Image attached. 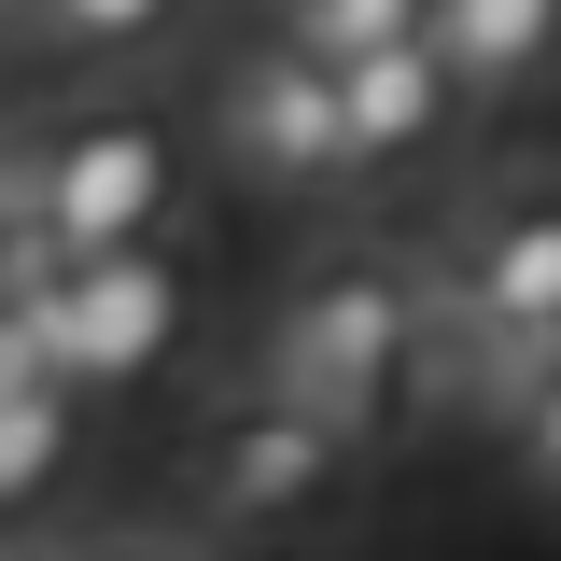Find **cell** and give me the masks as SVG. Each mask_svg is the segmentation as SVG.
I'll list each match as a JSON object with an SVG mask.
<instances>
[{
    "instance_id": "cell-1",
    "label": "cell",
    "mask_w": 561,
    "mask_h": 561,
    "mask_svg": "<svg viewBox=\"0 0 561 561\" xmlns=\"http://www.w3.org/2000/svg\"><path fill=\"white\" fill-rule=\"evenodd\" d=\"M421 337H435V309H421L379 253H323V267L267 309V393L323 408L337 435H379V408H393V379L421 365Z\"/></svg>"
},
{
    "instance_id": "cell-2",
    "label": "cell",
    "mask_w": 561,
    "mask_h": 561,
    "mask_svg": "<svg viewBox=\"0 0 561 561\" xmlns=\"http://www.w3.org/2000/svg\"><path fill=\"white\" fill-rule=\"evenodd\" d=\"M183 323H197V267H183L169 225H154V239H113V253H70L57 267L43 351H57L84 393H127V379H154V365L183 351Z\"/></svg>"
},
{
    "instance_id": "cell-3",
    "label": "cell",
    "mask_w": 561,
    "mask_h": 561,
    "mask_svg": "<svg viewBox=\"0 0 561 561\" xmlns=\"http://www.w3.org/2000/svg\"><path fill=\"white\" fill-rule=\"evenodd\" d=\"M183 210V154L154 113H70L43 154H28V225L57 253H113V239H154Z\"/></svg>"
},
{
    "instance_id": "cell-4",
    "label": "cell",
    "mask_w": 561,
    "mask_h": 561,
    "mask_svg": "<svg viewBox=\"0 0 561 561\" xmlns=\"http://www.w3.org/2000/svg\"><path fill=\"white\" fill-rule=\"evenodd\" d=\"M210 127H225V154L253 169V183H280V197H337L351 169V99H337V57H309L295 28L280 43H253V57H225V84H210Z\"/></svg>"
},
{
    "instance_id": "cell-5",
    "label": "cell",
    "mask_w": 561,
    "mask_h": 561,
    "mask_svg": "<svg viewBox=\"0 0 561 561\" xmlns=\"http://www.w3.org/2000/svg\"><path fill=\"white\" fill-rule=\"evenodd\" d=\"M337 478H351V435H337L323 408H295V393L225 408V421H210V449H197V505H210V519H239V534L309 519Z\"/></svg>"
},
{
    "instance_id": "cell-6",
    "label": "cell",
    "mask_w": 561,
    "mask_h": 561,
    "mask_svg": "<svg viewBox=\"0 0 561 561\" xmlns=\"http://www.w3.org/2000/svg\"><path fill=\"white\" fill-rule=\"evenodd\" d=\"M449 280H463V309H491V323H561V183L491 197L478 225H463Z\"/></svg>"
},
{
    "instance_id": "cell-7",
    "label": "cell",
    "mask_w": 561,
    "mask_h": 561,
    "mask_svg": "<svg viewBox=\"0 0 561 561\" xmlns=\"http://www.w3.org/2000/svg\"><path fill=\"white\" fill-rule=\"evenodd\" d=\"M337 99H351V154H365V169H393V154H421V140L463 113V70L435 57V28H408V43L337 57Z\"/></svg>"
},
{
    "instance_id": "cell-8",
    "label": "cell",
    "mask_w": 561,
    "mask_h": 561,
    "mask_svg": "<svg viewBox=\"0 0 561 561\" xmlns=\"http://www.w3.org/2000/svg\"><path fill=\"white\" fill-rule=\"evenodd\" d=\"M435 57L463 70V99H505L561 57V0H435Z\"/></svg>"
},
{
    "instance_id": "cell-9",
    "label": "cell",
    "mask_w": 561,
    "mask_h": 561,
    "mask_svg": "<svg viewBox=\"0 0 561 561\" xmlns=\"http://www.w3.org/2000/svg\"><path fill=\"white\" fill-rule=\"evenodd\" d=\"M70 408H84V379H70V365H14V379H0V519L57 491V463H70Z\"/></svg>"
},
{
    "instance_id": "cell-10",
    "label": "cell",
    "mask_w": 561,
    "mask_h": 561,
    "mask_svg": "<svg viewBox=\"0 0 561 561\" xmlns=\"http://www.w3.org/2000/svg\"><path fill=\"white\" fill-rule=\"evenodd\" d=\"M280 28H295L309 57H365V43H408V28H435V0H280Z\"/></svg>"
},
{
    "instance_id": "cell-11",
    "label": "cell",
    "mask_w": 561,
    "mask_h": 561,
    "mask_svg": "<svg viewBox=\"0 0 561 561\" xmlns=\"http://www.w3.org/2000/svg\"><path fill=\"white\" fill-rule=\"evenodd\" d=\"M43 28H57L70 57H140V43L183 28V0H43Z\"/></svg>"
},
{
    "instance_id": "cell-12",
    "label": "cell",
    "mask_w": 561,
    "mask_h": 561,
    "mask_svg": "<svg viewBox=\"0 0 561 561\" xmlns=\"http://www.w3.org/2000/svg\"><path fill=\"white\" fill-rule=\"evenodd\" d=\"M519 449H534V478L561 491V379H548V393H534V408H519Z\"/></svg>"
},
{
    "instance_id": "cell-13",
    "label": "cell",
    "mask_w": 561,
    "mask_h": 561,
    "mask_svg": "<svg viewBox=\"0 0 561 561\" xmlns=\"http://www.w3.org/2000/svg\"><path fill=\"white\" fill-rule=\"evenodd\" d=\"M70 561H183V548H70Z\"/></svg>"
},
{
    "instance_id": "cell-14",
    "label": "cell",
    "mask_w": 561,
    "mask_h": 561,
    "mask_svg": "<svg viewBox=\"0 0 561 561\" xmlns=\"http://www.w3.org/2000/svg\"><path fill=\"white\" fill-rule=\"evenodd\" d=\"M28 14H43V0H0V28H28Z\"/></svg>"
}]
</instances>
